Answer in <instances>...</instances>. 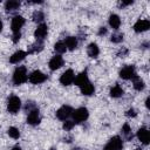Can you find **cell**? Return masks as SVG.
Listing matches in <instances>:
<instances>
[{
	"label": "cell",
	"mask_w": 150,
	"mask_h": 150,
	"mask_svg": "<svg viewBox=\"0 0 150 150\" xmlns=\"http://www.w3.org/2000/svg\"><path fill=\"white\" fill-rule=\"evenodd\" d=\"M28 80V75H27V69L23 66H19L13 74V83L15 86L22 84Z\"/></svg>",
	"instance_id": "1"
},
{
	"label": "cell",
	"mask_w": 150,
	"mask_h": 150,
	"mask_svg": "<svg viewBox=\"0 0 150 150\" xmlns=\"http://www.w3.org/2000/svg\"><path fill=\"white\" fill-rule=\"evenodd\" d=\"M20 108H21V100L15 95L11 96L8 98V101H7V110H8V112L16 114Z\"/></svg>",
	"instance_id": "2"
},
{
	"label": "cell",
	"mask_w": 150,
	"mask_h": 150,
	"mask_svg": "<svg viewBox=\"0 0 150 150\" xmlns=\"http://www.w3.org/2000/svg\"><path fill=\"white\" fill-rule=\"evenodd\" d=\"M73 118H74V122L75 123H81V122H84L88 116H89V112L87 110V108H79L76 109L75 111H73Z\"/></svg>",
	"instance_id": "3"
},
{
	"label": "cell",
	"mask_w": 150,
	"mask_h": 150,
	"mask_svg": "<svg viewBox=\"0 0 150 150\" xmlns=\"http://www.w3.org/2000/svg\"><path fill=\"white\" fill-rule=\"evenodd\" d=\"M120 76L124 80H132L137 76L134 66H125L120 70Z\"/></svg>",
	"instance_id": "4"
},
{
	"label": "cell",
	"mask_w": 150,
	"mask_h": 150,
	"mask_svg": "<svg viewBox=\"0 0 150 150\" xmlns=\"http://www.w3.org/2000/svg\"><path fill=\"white\" fill-rule=\"evenodd\" d=\"M46 79H47V76L42 71H40V70H34L28 76V81L30 83H33V84H40V83L45 82Z\"/></svg>",
	"instance_id": "5"
},
{
	"label": "cell",
	"mask_w": 150,
	"mask_h": 150,
	"mask_svg": "<svg viewBox=\"0 0 150 150\" xmlns=\"http://www.w3.org/2000/svg\"><path fill=\"white\" fill-rule=\"evenodd\" d=\"M73 108L69 105H62L57 111H56V117L61 121H67L71 115H73Z\"/></svg>",
	"instance_id": "6"
},
{
	"label": "cell",
	"mask_w": 150,
	"mask_h": 150,
	"mask_svg": "<svg viewBox=\"0 0 150 150\" xmlns=\"http://www.w3.org/2000/svg\"><path fill=\"white\" fill-rule=\"evenodd\" d=\"M122 148H123L122 139L118 136H115L108 142V144L103 150H122Z\"/></svg>",
	"instance_id": "7"
},
{
	"label": "cell",
	"mask_w": 150,
	"mask_h": 150,
	"mask_svg": "<svg viewBox=\"0 0 150 150\" xmlns=\"http://www.w3.org/2000/svg\"><path fill=\"white\" fill-rule=\"evenodd\" d=\"M47 33H48L47 25L40 23V25H38V27H36V29L34 32V36H35L36 41H43V39L47 36Z\"/></svg>",
	"instance_id": "8"
},
{
	"label": "cell",
	"mask_w": 150,
	"mask_h": 150,
	"mask_svg": "<svg viewBox=\"0 0 150 150\" xmlns=\"http://www.w3.org/2000/svg\"><path fill=\"white\" fill-rule=\"evenodd\" d=\"M25 25V19L21 15H15L12 19V23H11V28L13 33H19L21 27Z\"/></svg>",
	"instance_id": "9"
},
{
	"label": "cell",
	"mask_w": 150,
	"mask_h": 150,
	"mask_svg": "<svg viewBox=\"0 0 150 150\" xmlns=\"http://www.w3.org/2000/svg\"><path fill=\"white\" fill-rule=\"evenodd\" d=\"M74 80H75V74H74V71H73L71 69L66 70V71L61 75V77H60V82H61L63 86H69V84H71V83L74 82Z\"/></svg>",
	"instance_id": "10"
},
{
	"label": "cell",
	"mask_w": 150,
	"mask_h": 150,
	"mask_svg": "<svg viewBox=\"0 0 150 150\" xmlns=\"http://www.w3.org/2000/svg\"><path fill=\"white\" fill-rule=\"evenodd\" d=\"M40 112L39 110L35 108L33 110H30L28 112V116H27V123L30 124V125H38L40 123Z\"/></svg>",
	"instance_id": "11"
},
{
	"label": "cell",
	"mask_w": 150,
	"mask_h": 150,
	"mask_svg": "<svg viewBox=\"0 0 150 150\" xmlns=\"http://www.w3.org/2000/svg\"><path fill=\"white\" fill-rule=\"evenodd\" d=\"M150 28V21L146 20V19H139L135 25H134V29L135 32L137 33H142V32H145Z\"/></svg>",
	"instance_id": "12"
},
{
	"label": "cell",
	"mask_w": 150,
	"mask_h": 150,
	"mask_svg": "<svg viewBox=\"0 0 150 150\" xmlns=\"http://www.w3.org/2000/svg\"><path fill=\"white\" fill-rule=\"evenodd\" d=\"M137 138L143 143V144H149L150 142V132L146 128H141L137 131Z\"/></svg>",
	"instance_id": "13"
},
{
	"label": "cell",
	"mask_w": 150,
	"mask_h": 150,
	"mask_svg": "<svg viewBox=\"0 0 150 150\" xmlns=\"http://www.w3.org/2000/svg\"><path fill=\"white\" fill-rule=\"evenodd\" d=\"M63 66V59L60 56V55H55L50 59L49 61V68L52 70H56L59 68H61Z\"/></svg>",
	"instance_id": "14"
},
{
	"label": "cell",
	"mask_w": 150,
	"mask_h": 150,
	"mask_svg": "<svg viewBox=\"0 0 150 150\" xmlns=\"http://www.w3.org/2000/svg\"><path fill=\"white\" fill-rule=\"evenodd\" d=\"M80 88H81V93H82L83 95H86V96H90V95H93L94 91H95V88H94V86L90 83V81H87L86 83H83L82 86H80Z\"/></svg>",
	"instance_id": "15"
},
{
	"label": "cell",
	"mask_w": 150,
	"mask_h": 150,
	"mask_svg": "<svg viewBox=\"0 0 150 150\" xmlns=\"http://www.w3.org/2000/svg\"><path fill=\"white\" fill-rule=\"evenodd\" d=\"M27 56V53L23 50H18L15 52L11 57H9V62L11 63H19L20 61H22L25 57Z\"/></svg>",
	"instance_id": "16"
},
{
	"label": "cell",
	"mask_w": 150,
	"mask_h": 150,
	"mask_svg": "<svg viewBox=\"0 0 150 150\" xmlns=\"http://www.w3.org/2000/svg\"><path fill=\"white\" fill-rule=\"evenodd\" d=\"M63 43H64V46H66L67 49L73 50V49H75L77 47V39L75 36H68V38H66V40H64Z\"/></svg>",
	"instance_id": "17"
},
{
	"label": "cell",
	"mask_w": 150,
	"mask_h": 150,
	"mask_svg": "<svg viewBox=\"0 0 150 150\" xmlns=\"http://www.w3.org/2000/svg\"><path fill=\"white\" fill-rule=\"evenodd\" d=\"M109 26L114 29H118V27L121 26V19L117 14H111L109 16Z\"/></svg>",
	"instance_id": "18"
},
{
	"label": "cell",
	"mask_w": 150,
	"mask_h": 150,
	"mask_svg": "<svg viewBox=\"0 0 150 150\" xmlns=\"http://www.w3.org/2000/svg\"><path fill=\"white\" fill-rule=\"evenodd\" d=\"M87 53H88V55H89L90 57L95 59V57L98 56V54H100V49H98L97 45L93 42V43H90V45L88 46V48H87Z\"/></svg>",
	"instance_id": "19"
},
{
	"label": "cell",
	"mask_w": 150,
	"mask_h": 150,
	"mask_svg": "<svg viewBox=\"0 0 150 150\" xmlns=\"http://www.w3.org/2000/svg\"><path fill=\"white\" fill-rule=\"evenodd\" d=\"M87 81H89V80H88V75H87V71H86V70H84V71H82V73H80V74L75 77V80H74L75 84H77L79 87H80V86H82L83 83H86Z\"/></svg>",
	"instance_id": "20"
},
{
	"label": "cell",
	"mask_w": 150,
	"mask_h": 150,
	"mask_svg": "<svg viewBox=\"0 0 150 150\" xmlns=\"http://www.w3.org/2000/svg\"><path fill=\"white\" fill-rule=\"evenodd\" d=\"M19 7H20V2H19V1H13V0H11V1H7V2L5 4V9H6V12L16 11Z\"/></svg>",
	"instance_id": "21"
},
{
	"label": "cell",
	"mask_w": 150,
	"mask_h": 150,
	"mask_svg": "<svg viewBox=\"0 0 150 150\" xmlns=\"http://www.w3.org/2000/svg\"><path fill=\"white\" fill-rule=\"evenodd\" d=\"M122 95H123V89H122L118 84L114 86V87L110 89V96H111V97L117 98V97H121Z\"/></svg>",
	"instance_id": "22"
},
{
	"label": "cell",
	"mask_w": 150,
	"mask_h": 150,
	"mask_svg": "<svg viewBox=\"0 0 150 150\" xmlns=\"http://www.w3.org/2000/svg\"><path fill=\"white\" fill-rule=\"evenodd\" d=\"M42 48H43V43H42V41H36L35 43H33V45L29 47L28 53H38V52H41Z\"/></svg>",
	"instance_id": "23"
},
{
	"label": "cell",
	"mask_w": 150,
	"mask_h": 150,
	"mask_svg": "<svg viewBox=\"0 0 150 150\" xmlns=\"http://www.w3.org/2000/svg\"><path fill=\"white\" fill-rule=\"evenodd\" d=\"M132 80H134V88H135L136 90L141 91V90H143V89H144L145 84H144L143 80H141L138 76H136V77H135V79H132Z\"/></svg>",
	"instance_id": "24"
},
{
	"label": "cell",
	"mask_w": 150,
	"mask_h": 150,
	"mask_svg": "<svg viewBox=\"0 0 150 150\" xmlns=\"http://www.w3.org/2000/svg\"><path fill=\"white\" fill-rule=\"evenodd\" d=\"M122 134L124 135V137L127 139H131L132 138V134H131V128L128 123H125L123 127H122Z\"/></svg>",
	"instance_id": "25"
},
{
	"label": "cell",
	"mask_w": 150,
	"mask_h": 150,
	"mask_svg": "<svg viewBox=\"0 0 150 150\" xmlns=\"http://www.w3.org/2000/svg\"><path fill=\"white\" fill-rule=\"evenodd\" d=\"M7 134H8L9 137H12V138H14V139H16V138L20 137V131H19V129H16L15 127H11V128H8Z\"/></svg>",
	"instance_id": "26"
},
{
	"label": "cell",
	"mask_w": 150,
	"mask_h": 150,
	"mask_svg": "<svg viewBox=\"0 0 150 150\" xmlns=\"http://www.w3.org/2000/svg\"><path fill=\"white\" fill-rule=\"evenodd\" d=\"M54 50L56 53H59V54H63L67 50V48H66V46H64V43L62 41H59V42H56L54 45Z\"/></svg>",
	"instance_id": "27"
},
{
	"label": "cell",
	"mask_w": 150,
	"mask_h": 150,
	"mask_svg": "<svg viewBox=\"0 0 150 150\" xmlns=\"http://www.w3.org/2000/svg\"><path fill=\"white\" fill-rule=\"evenodd\" d=\"M32 18H33V21L34 22H42L43 19H45V14L41 11H35L33 13V16Z\"/></svg>",
	"instance_id": "28"
},
{
	"label": "cell",
	"mask_w": 150,
	"mask_h": 150,
	"mask_svg": "<svg viewBox=\"0 0 150 150\" xmlns=\"http://www.w3.org/2000/svg\"><path fill=\"white\" fill-rule=\"evenodd\" d=\"M122 40H123V34L122 33L112 34L111 38H110V41L114 42V43H120V42H122Z\"/></svg>",
	"instance_id": "29"
},
{
	"label": "cell",
	"mask_w": 150,
	"mask_h": 150,
	"mask_svg": "<svg viewBox=\"0 0 150 150\" xmlns=\"http://www.w3.org/2000/svg\"><path fill=\"white\" fill-rule=\"evenodd\" d=\"M74 124H75V123H74L73 121H68V120H67V121L63 123V129H64L66 131H69V130H71V129H73Z\"/></svg>",
	"instance_id": "30"
},
{
	"label": "cell",
	"mask_w": 150,
	"mask_h": 150,
	"mask_svg": "<svg viewBox=\"0 0 150 150\" xmlns=\"http://www.w3.org/2000/svg\"><path fill=\"white\" fill-rule=\"evenodd\" d=\"M118 56H121V57H123V56H125V55H128V49L125 48V47H122L121 49H120V52H118V54H117Z\"/></svg>",
	"instance_id": "31"
},
{
	"label": "cell",
	"mask_w": 150,
	"mask_h": 150,
	"mask_svg": "<svg viewBox=\"0 0 150 150\" xmlns=\"http://www.w3.org/2000/svg\"><path fill=\"white\" fill-rule=\"evenodd\" d=\"M137 115V112H136V110L135 109H129L128 111H127V116H129V117H135Z\"/></svg>",
	"instance_id": "32"
},
{
	"label": "cell",
	"mask_w": 150,
	"mask_h": 150,
	"mask_svg": "<svg viewBox=\"0 0 150 150\" xmlns=\"http://www.w3.org/2000/svg\"><path fill=\"white\" fill-rule=\"evenodd\" d=\"M21 38V33H13V42H18Z\"/></svg>",
	"instance_id": "33"
},
{
	"label": "cell",
	"mask_w": 150,
	"mask_h": 150,
	"mask_svg": "<svg viewBox=\"0 0 150 150\" xmlns=\"http://www.w3.org/2000/svg\"><path fill=\"white\" fill-rule=\"evenodd\" d=\"M104 34H107V28L105 27H101L100 32H98V35H104Z\"/></svg>",
	"instance_id": "34"
},
{
	"label": "cell",
	"mask_w": 150,
	"mask_h": 150,
	"mask_svg": "<svg viewBox=\"0 0 150 150\" xmlns=\"http://www.w3.org/2000/svg\"><path fill=\"white\" fill-rule=\"evenodd\" d=\"M131 4H132V0L131 1H122L121 6H128V5H131Z\"/></svg>",
	"instance_id": "35"
},
{
	"label": "cell",
	"mask_w": 150,
	"mask_h": 150,
	"mask_svg": "<svg viewBox=\"0 0 150 150\" xmlns=\"http://www.w3.org/2000/svg\"><path fill=\"white\" fill-rule=\"evenodd\" d=\"M2 27H4V25H2V21L0 20V33H1V30H2Z\"/></svg>",
	"instance_id": "36"
},
{
	"label": "cell",
	"mask_w": 150,
	"mask_h": 150,
	"mask_svg": "<svg viewBox=\"0 0 150 150\" xmlns=\"http://www.w3.org/2000/svg\"><path fill=\"white\" fill-rule=\"evenodd\" d=\"M12 150H21V148H20V146H18V145H16V146H14V148H13V149H12Z\"/></svg>",
	"instance_id": "37"
},
{
	"label": "cell",
	"mask_w": 150,
	"mask_h": 150,
	"mask_svg": "<svg viewBox=\"0 0 150 150\" xmlns=\"http://www.w3.org/2000/svg\"><path fill=\"white\" fill-rule=\"evenodd\" d=\"M136 150H141V149H136Z\"/></svg>",
	"instance_id": "38"
}]
</instances>
